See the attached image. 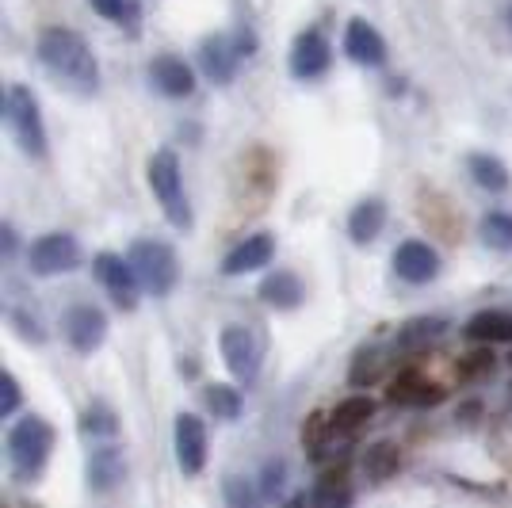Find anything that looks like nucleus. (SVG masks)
<instances>
[{
    "label": "nucleus",
    "mask_w": 512,
    "mask_h": 508,
    "mask_svg": "<svg viewBox=\"0 0 512 508\" xmlns=\"http://www.w3.org/2000/svg\"><path fill=\"white\" fill-rule=\"evenodd\" d=\"M394 272L413 287H425L440 276V256L425 241H402L398 253H394Z\"/></svg>",
    "instance_id": "9"
},
{
    "label": "nucleus",
    "mask_w": 512,
    "mask_h": 508,
    "mask_svg": "<svg viewBox=\"0 0 512 508\" xmlns=\"http://www.w3.org/2000/svg\"><path fill=\"white\" fill-rule=\"evenodd\" d=\"M398 447L394 444H371L367 447V455H363V474L371 478V482H386V478H394L398 474Z\"/></svg>",
    "instance_id": "24"
},
{
    "label": "nucleus",
    "mask_w": 512,
    "mask_h": 508,
    "mask_svg": "<svg viewBox=\"0 0 512 508\" xmlns=\"http://www.w3.org/2000/svg\"><path fill=\"white\" fill-rule=\"evenodd\" d=\"M237 43L234 39H226V35H211V39H203L199 46V65H203V73L211 77L214 85H230L237 73Z\"/></svg>",
    "instance_id": "15"
},
{
    "label": "nucleus",
    "mask_w": 512,
    "mask_h": 508,
    "mask_svg": "<svg viewBox=\"0 0 512 508\" xmlns=\"http://www.w3.org/2000/svg\"><path fill=\"white\" fill-rule=\"evenodd\" d=\"M386 226V203L383 199H363L352 207L348 214V237L356 241V245H371Z\"/></svg>",
    "instance_id": "19"
},
{
    "label": "nucleus",
    "mask_w": 512,
    "mask_h": 508,
    "mask_svg": "<svg viewBox=\"0 0 512 508\" xmlns=\"http://www.w3.org/2000/svg\"><path fill=\"white\" fill-rule=\"evenodd\" d=\"M226 497H230L234 505H249V501H253V493H249V489H241L237 482H230V486H226Z\"/></svg>",
    "instance_id": "37"
},
{
    "label": "nucleus",
    "mask_w": 512,
    "mask_h": 508,
    "mask_svg": "<svg viewBox=\"0 0 512 508\" xmlns=\"http://www.w3.org/2000/svg\"><path fill=\"white\" fill-rule=\"evenodd\" d=\"M20 402H23L20 382L12 379V375H4V379H0V413H4V417H12V413L20 409Z\"/></svg>",
    "instance_id": "35"
},
{
    "label": "nucleus",
    "mask_w": 512,
    "mask_h": 508,
    "mask_svg": "<svg viewBox=\"0 0 512 508\" xmlns=\"http://www.w3.org/2000/svg\"><path fill=\"white\" fill-rule=\"evenodd\" d=\"M318 505H325V508H337V505H348L352 501V489L344 486V474L341 470H329L325 478L318 482V489L310 493Z\"/></svg>",
    "instance_id": "30"
},
{
    "label": "nucleus",
    "mask_w": 512,
    "mask_h": 508,
    "mask_svg": "<svg viewBox=\"0 0 512 508\" xmlns=\"http://www.w3.org/2000/svg\"><path fill=\"white\" fill-rule=\"evenodd\" d=\"M104 20L119 23V27H134V0H88Z\"/></svg>",
    "instance_id": "33"
},
{
    "label": "nucleus",
    "mask_w": 512,
    "mask_h": 508,
    "mask_svg": "<svg viewBox=\"0 0 512 508\" xmlns=\"http://www.w3.org/2000/svg\"><path fill=\"white\" fill-rule=\"evenodd\" d=\"M329 417H333V432H337V436H352V432H360L363 424L375 417V402L356 394V398H344Z\"/></svg>",
    "instance_id": "23"
},
{
    "label": "nucleus",
    "mask_w": 512,
    "mask_h": 508,
    "mask_svg": "<svg viewBox=\"0 0 512 508\" xmlns=\"http://www.w3.org/2000/svg\"><path fill=\"white\" fill-rule=\"evenodd\" d=\"M127 478V459L119 447H96L92 459H88V489L96 493H111V489L123 486Z\"/></svg>",
    "instance_id": "17"
},
{
    "label": "nucleus",
    "mask_w": 512,
    "mask_h": 508,
    "mask_svg": "<svg viewBox=\"0 0 512 508\" xmlns=\"http://www.w3.org/2000/svg\"><path fill=\"white\" fill-rule=\"evenodd\" d=\"M50 451H54V428L43 417H23L8 432V459H12V470L20 482H31L43 470Z\"/></svg>",
    "instance_id": "4"
},
{
    "label": "nucleus",
    "mask_w": 512,
    "mask_h": 508,
    "mask_svg": "<svg viewBox=\"0 0 512 508\" xmlns=\"http://www.w3.org/2000/svg\"><path fill=\"white\" fill-rule=\"evenodd\" d=\"M344 54L360 65H383L386 39L367 20H352L344 27Z\"/></svg>",
    "instance_id": "16"
},
{
    "label": "nucleus",
    "mask_w": 512,
    "mask_h": 508,
    "mask_svg": "<svg viewBox=\"0 0 512 508\" xmlns=\"http://www.w3.org/2000/svg\"><path fill=\"white\" fill-rule=\"evenodd\" d=\"M467 169H470V176H474V184H478V188L497 191V195H501V191H509V184H512L505 161H501V157H493V153H470Z\"/></svg>",
    "instance_id": "22"
},
{
    "label": "nucleus",
    "mask_w": 512,
    "mask_h": 508,
    "mask_svg": "<svg viewBox=\"0 0 512 508\" xmlns=\"http://www.w3.org/2000/svg\"><path fill=\"white\" fill-rule=\"evenodd\" d=\"M39 62L77 96H92L100 88V65L85 39L69 27H46L39 35Z\"/></svg>",
    "instance_id": "1"
},
{
    "label": "nucleus",
    "mask_w": 512,
    "mask_h": 508,
    "mask_svg": "<svg viewBox=\"0 0 512 508\" xmlns=\"http://www.w3.org/2000/svg\"><path fill=\"white\" fill-rule=\"evenodd\" d=\"M276 256V241L272 233H249L237 249H230V256L222 260V272L226 276H249V272H260L264 264H272Z\"/></svg>",
    "instance_id": "13"
},
{
    "label": "nucleus",
    "mask_w": 512,
    "mask_h": 508,
    "mask_svg": "<svg viewBox=\"0 0 512 508\" xmlns=\"http://www.w3.org/2000/svg\"><path fill=\"white\" fill-rule=\"evenodd\" d=\"M260 298L268 306H276V310H295V306H302V298H306V287H302V279L295 272L279 268V272H272V276L260 283Z\"/></svg>",
    "instance_id": "20"
},
{
    "label": "nucleus",
    "mask_w": 512,
    "mask_h": 508,
    "mask_svg": "<svg viewBox=\"0 0 512 508\" xmlns=\"http://www.w3.org/2000/svg\"><path fill=\"white\" fill-rule=\"evenodd\" d=\"M4 123H8L16 146L27 157H46L43 111H39V100H35V92L27 85H12L4 92Z\"/></svg>",
    "instance_id": "3"
},
{
    "label": "nucleus",
    "mask_w": 512,
    "mask_h": 508,
    "mask_svg": "<svg viewBox=\"0 0 512 508\" xmlns=\"http://www.w3.org/2000/svg\"><path fill=\"white\" fill-rule=\"evenodd\" d=\"M329 62H333V50L318 31H302L291 46V73L299 81H318L321 73H329Z\"/></svg>",
    "instance_id": "12"
},
{
    "label": "nucleus",
    "mask_w": 512,
    "mask_h": 508,
    "mask_svg": "<svg viewBox=\"0 0 512 508\" xmlns=\"http://www.w3.org/2000/svg\"><path fill=\"white\" fill-rule=\"evenodd\" d=\"M150 191L176 230H192V207H188V195H184V172H180V157L172 149H157L150 157Z\"/></svg>",
    "instance_id": "2"
},
{
    "label": "nucleus",
    "mask_w": 512,
    "mask_h": 508,
    "mask_svg": "<svg viewBox=\"0 0 512 508\" xmlns=\"http://www.w3.org/2000/svg\"><path fill=\"white\" fill-rule=\"evenodd\" d=\"M493 371V352H470L467 360L459 363V375L463 379H482Z\"/></svg>",
    "instance_id": "34"
},
{
    "label": "nucleus",
    "mask_w": 512,
    "mask_h": 508,
    "mask_svg": "<svg viewBox=\"0 0 512 508\" xmlns=\"http://www.w3.org/2000/svg\"><path fill=\"white\" fill-rule=\"evenodd\" d=\"M127 260L134 268L138 283L150 291V295H169L180 279V264H176V253H172L165 241H134L127 249Z\"/></svg>",
    "instance_id": "5"
},
{
    "label": "nucleus",
    "mask_w": 512,
    "mask_h": 508,
    "mask_svg": "<svg viewBox=\"0 0 512 508\" xmlns=\"http://www.w3.org/2000/svg\"><path fill=\"white\" fill-rule=\"evenodd\" d=\"M107 337V318L96 310V306H73L69 314H65V340L88 356V352H96Z\"/></svg>",
    "instance_id": "11"
},
{
    "label": "nucleus",
    "mask_w": 512,
    "mask_h": 508,
    "mask_svg": "<svg viewBox=\"0 0 512 508\" xmlns=\"http://www.w3.org/2000/svg\"><path fill=\"white\" fill-rule=\"evenodd\" d=\"M92 272H96V279L104 283V291L111 295L115 306H123V310H134V306H138V276H134V268H130L127 256L96 253Z\"/></svg>",
    "instance_id": "8"
},
{
    "label": "nucleus",
    "mask_w": 512,
    "mask_h": 508,
    "mask_svg": "<svg viewBox=\"0 0 512 508\" xmlns=\"http://www.w3.org/2000/svg\"><path fill=\"white\" fill-rule=\"evenodd\" d=\"M386 398L394 405H417V409H425V405L444 402V386H436V382L417 375V371H406L402 379H394V386L386 390Z\"/></svg>",
    "instance_id": "18"
},
{
    "label": "nucleus",
    "mask_w": 512,
    "mask_h": 508,
    "mask_svg": "<svg viewBox=\"0 0 512 508\" xmlns=\"http://www.w3.org/2000/svg\"><path fill=\"white\" fill-rule=\"evenodd\" d=\"M150 81L157 85V92H165L169 100H188L195 92V73L192 65L176 54H161L150 62Z\"/></svg>",
    "instance_id": "14"
},
{
    "label": "nucleus",
    "mask_w": 512,
    "mask_h": 508,
    "mask_svg": "<svg viewBox=\"0 0 512 508\" xmlns=\"http://www.w3.org/2000/svg\"><path fill=\"white\" fill-rule=\"evenodd\" d=\"M329 436H337V432H333V417H329V413H310L306 424H302V447H306L314 459H321L325 447H329Z\"/></svg>",
    "instance_id": "25"
},
{
    "label": "nucleus",
    "mask_w": 512,
    "mask_h": 508,
    "mask_svg": "<svg viewBox=\"0 0 512 508\" xmlns=\"http://www.w3.org/2000/svg\"><path fill=\"white\" fill-rule=\"evenodd\" d=\"M482 241L497 253H512V214L493 211L482 218Z\"/></svg>",
    "instance_id": "26"
},
{
    "label": "nucleus",
    "mask_w": 512,
    "mask_h": 508,
    "mask_svg": "<svg viewBox=\"0 0 512 508\" xmlns=\"http://www.w3.org/2000/svg\"><path fill=\"white\" fill-rule=\"evenodd\" d=\"M379 371H383V352H379V348H360V352L352 356L348 382H352V386H371V382L379 379Z\"/></svg>",
    "instance_id": "29"
},
{
    "label": "nucleus",
    "mask_w": 512,
    "mask_h": 508,
    "mask_svg": "<svg viewBox=\"0 0 512 508\" xmlns=\"http://www.w3.org/2000/svg\"><path fill=\"white\" fill-rule=\"evenodd\" d=\"M467 337L482 340V344H512V314H505V310L474 314L467 325Z\"/></svg>",
    "instance_id": "21"
},
{
    "label": "nucleus",
    "mask_w": 512,
    "mask_h": 508,
    "mask_svg": "<svg viewBox=\"0 0 512 508\" xmlns=\"http://www.w3.org/2000/svg\"><path fill=\"white\" fill-rule=\"evenodd\" d=\"M12 321H16V333H20L23 340H35V344H43V340H46V333L39 329V321L27 318L23 310H16V314H12Z\"/></svg>",
    "instance_id": "36"
},
{
    "label": "nucleus",
    "mask_w": 512,
    "mask_h": 508,
    "mask_svg": "<svg viewBox=\"0 0 512 508\" xmlns=\"http://www.w3.org/2000/svg\"><path fill=\"white\" fill-rule=\"evenodd\" d=\"M509 23H512V8H509Z\"/></svg>",
    "instance_id": "38"
},
{
    "label": "nucleus",
    "mask_w": 512,
    "mask_h": 508,
    "mask_svg": "<svg viewBox=\"0 0 512 508\" xmlns=\"http://www.w3.org/2000/svg\"><path fill=\"white\" fill-rule=\"evenodd\" d=\"M176 463L184 474H199L207 466V428L195 413L176 417Z\"/></svg>",
    "instance_id": "10"
},
{
    "label": "nucleus",
    "mask_w": 512,
    "mask_h": 508,
    "mask_svg": "<svg viewBox=\"0 0 512 508\" xmlns=\"http://www.w3.org/2000/svg\"><path fill=\"white\" fill-rule=\"evenodd\" d=\"M27 256H31V272L35 276H65V272H73L81 264V245H77L73 233H43Z\"/></svg>",
    "instance_id": "6"
},
{
    "label": "nucleus",
    "mask_w": 512,
    "mask_h": 508,
    "mask_svg": "<svg viewBox=\"0 0 512 508\" xmlns=\"http://www.w3.org/2000/svg\"><path fill=\"white\" fill-rule=\"evenodd\" d=\"M283 489H287V463L283 459L264 463V470H260V501L276 505L279 497H283Z\"/></svg>",
    "instance_id": "32"
},
{
    "label": "nucleus",
    "mask_w": 512,
    "mask_h": 508,
    "mask_svg": "<svg viewBox=\"0 0 512 508\" xmlns=\"http://www.w3.org/2000/svg\"><path fill=\"white\" fill-rule=\"evenodd\" d=\"M81 432L92 436V440H111L115 432H119V417L107 409V405H88L85 417H81Z\"/></svg>",
    "instance_id": "27"
},
{
    "label": "nucleus",
    "mask_w": 512,
    "mask_h": 508,
    "mask_svg": "<svg viewBox=\"0 0 512 508\" xmlns=\"http://www.w3.org/2000/svg\"><path fill=\"white\" fill-rule=\"evenodd\" d=\"M207 409H211L218 421H237L241 417V394L234 386H207Z\"/></svg>",
    "instance_id": "28"
},
{
    "label": "nucleus",
    "mask_w": 512,
    "mask_h": 508,
    "mask_svg": "<svg viewBox=\"0 0 512 508\" xmlns=\"http://www.w3.org/2000/svg\"><path fill=\"white\" fill-rule=\"evenodd\" d=\"M440 333H444V321H436V318L409 321L406 329L398 333V344H402V348H425V344H432Z\"/></svg>",
    "instance_id": "31"
},
{
    "label": "nucleus",
    "mask_w": 512,
    "mask_h": 508,
    "mask_svg": "<svg viewBox=\"0 0 512 508\" xmlns=\"http://www.w3.org/2000/svg\"><path fill=\"white\" fill-rule=\"evenodd\" d=\"M222 356H226V367H230V375L237 382H245V386H253L260 379V340L245 329V325H230V329H222Z\"/></svg>",
    "instance_id": "7"
}]
</instances>
